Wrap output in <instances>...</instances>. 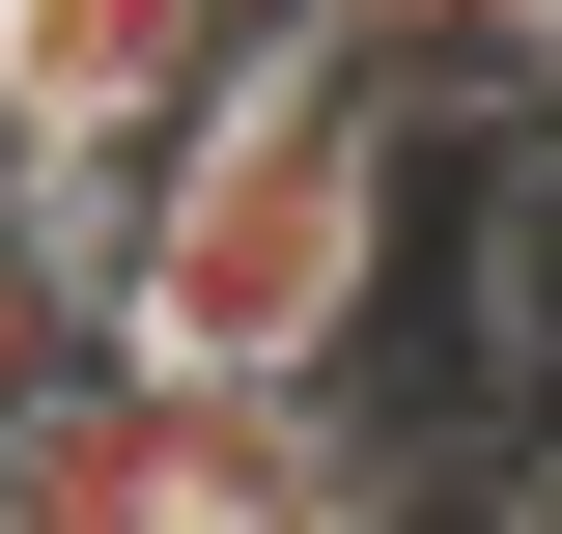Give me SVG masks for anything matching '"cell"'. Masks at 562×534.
Returning a JSON list of instances; mask_svg holds the SVG:
<instances>
[{
    "label": "cell",
    "instance_id": "obj_1",
    "mask_svg": "<svg viewBox=\"0 0 562 534\" xmlns=\"http://www.w3.org/2000/svg\"><path fill=\"white\" fill-rule=\"evenodd\" d=\"M422 254V141L366 57H254L169 113V169L113 198V366L198 394H366V310Z\"/></svg>",
    "mask_w": 562,
    "mask_h": 534
},
{
    "label": "cell",
    "instance_id": "obj_3",
    "mask_svg": "<svg viewBox=\"0 0 562 534\" xmlns=\"http://www.w3.org/2000/svg\"><path fill=\"white\" fill-rule=\"evenodd\" d=\"M225 85V0H0V198H140Z\"/></svg>",
    "mask_w": 562,
    "mask_h": 534
},
{
    "label": "cell",
    "instance_id": "obj_2",
    "mask_svg": "<svg viewBox=\"0 0 562 534\" xmlns=\"http://www.w3.org/2000/svg\"><path fill=\"white\" fill-rule=\"evenodd\" d=\"M366 422L338 394H198V366H57L0 422V534H338Z\"/></svg>",
    "mask_w": 562,
    "mask_h": 534
},
{
    "label": "cell",
    "instance_id": "obj_4",
    "mask_svg": "<svg viewBox=\"0 0 562 534\" xmlns=\"http://www.w3.org/2000/svg\"><path fill=\"white\" fill-rule=\"evenodd\" d=\"M479 57H506V85H562V0H479Z\"/></svg>",
    "mask_w": 562,
    "mask_h": 534
}]
</instances>
